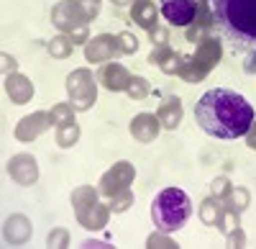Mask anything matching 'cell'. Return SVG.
<instances>
[{
  "label": "cell",
  "instance_id": "cell-1",
  "mask_svg": "<svg viewBox=\"0 0 256 249\" xmlns=\"http://www.w3.org/2000/svg\"><path fill=\"white\" fill-rule=\"evenodd\" d=\"M198 126L216 139H241L254 123V106L230 88H212L195 103Z\"/></svg>",
  "mask_w": 256,
  "mask_h": 249
},
{
  "label": "cell",
  "instance_id": "cell-2",
  "mask_svg": "<svg viewBox=\"0 0 256 249\" xmlns=\"http://www.w3.org/2000/svg\"><path fill=\"white\" fill-rule=\"evenodd\" d=\"M212 26L233 54H256V0H210Z\"/></svg>",
  "mask_w": 256,
  "mask_h": 249
},
{
  "label": "cell",
  "instance_id": "cell-3",
  "mask_svg": "<svg viewBox=\"0 0 256 249\" xmlns=\"http://www.w3.org/2000/svg\"><path fill=\"white\" fill-rule=\"evenodd\" d=\"M190 216H192V200L180 188H164L152 203L154 226L164 234H172V231L182 229L190 221Z\"/></svg>",
  "mask_w": 256,
  "mask_h": 249
},
{
  "label": "cell",
  "instance_id": "cell-4",
  "mask_svg": "<svg viewBox=\"0 0 256 249\" xmlns=\"http://www.w3.org/2000/svg\"><path fill=\"white\" fill-rule=\"evenodd\" d=\"M198 13L195 0H162V16L172 26H187Z\"/></svg>",
  "mask_w": 256,
  "mask_h": 249
}]
</instances>
